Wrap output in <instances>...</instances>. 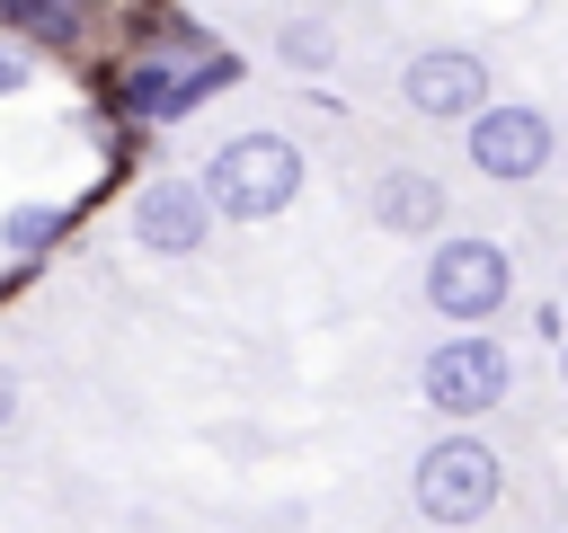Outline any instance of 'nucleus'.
Segmentation results:
<instances>
[{
    "mask_svg": "<svg viewBox=\"0 0 568 533\" xmlns=\"http://www.w3.org/2000/svg\"><path fill=\"white\" fill-rule=\"evenodd\" d=\"M195 195H204V213H231V222L284 213V204L302 195V151H293V133H231V142L213 151V169L195 178Z\"/></svg>",
    "mask_w": 568,
    "mask_h": 533,
    "instance_id": "1",
    "label": "nucleus"
},
{
    "mask_svg": "<svg viewBox=\"0 0 568 533\" xmlns=\"http://www.w3.org/2000/svg\"><path fill=\"white\" fill-rule=\"evenodd\" d=\"M124 98H133L142 115H169V71H160V62H142V71L124 80Z\"/></svg>",
    "mask_w": 568,
    "mask_h": 533,
    "instance_id": "12",
    "label": "nucleus"
},
{
    "mask_svg": "<svg viewBox=\"0 0 568 533\" xmlns=\"http://www.w3.org/2000/svg\"><path fill=\"white\" fill-rule=\"evenodd\" d=\"M506 293H515V266H506L497 240H444V249L426 258V302H435L444 320H488Z\"/></svg>",
    "mask_w": 568,
    "mask_h": 533,
    "instance_id": "4",
    "label": "nucleus"
},
{
    "mask_svg": "<svg viewBox=\"0 0 568 533\" xmlns=\"http://www.w3.org/2000/svg\"><path fill=\"white\" fill-rule=\"evenodd\" d=\"M0 27H27V36H44V44H71V36H80V9H44V0H9V9H0Z\"/></svg>",
    "mask_w": 568,
    "mask_h": 533,
    "instance_id": "10",
    "label": "nucleus"
},
{
    "mask_svg": "<svg viewBox=\"0 0 568 533\" xmlns=\"http://www.w3.org/2000/svg\"><path fill=\"white\" fill-rule=\"evenodd\" d=\"M62 222H71V204H9V213H0V249L36 258L44 240H62Z\"/></svg>",
    "mask_w": 568,
    "mask_h": 533,
    "instance_id": "9",
    "label": "nucleus"
},
{
    "mask_svg": "<svg viewBox=\"0 0 568 533\" xmlns=\"http://www.w3.org/2000/svg\"><path fill=\"white\" fill-rule=\"evenodd\" d=\"M0 89H27V62L18 53H0Z\"/></svg>",
    "mask_w": 568,
    "mask_h": 533,
    "instance_id": "15",
    "label": "nucleus"
},
{
    "mask_svg": "<svg viewBox=\"0 0 568 533\" xmlns=\"http://www.w3.org/2000/svg\"><path fill=\"white\" fill-rule=\"evenodd\" d=\"M284 53L320 62V53H328V27H320V18H293V27H284Z\"/></svg>",
    "mask_w": 568,
    "mask_h": 533,
    "instance_id": "13",
    "label": "nucleus"
},
{
    "mask_svg": "<svg viewBox=\"0 0 568 533\" xmlns=\"http://www.w3.org/2000/svg\"><path fill=\"white\" fill-rule=\"evenodd\" d=\"M231 80H240V62H231V53H204L186 80H169V115H186L195 98H213V89H231Z\"/></svg>",
    "mask_w": 568,
    "mask_h": 533,
    "instance_id": "11",
    "label": "nucleus"
},
{
    "mask_svg": "<svg viewBox=\"0 0 568 533\" xmlns=\"http://www.w3.org/2000/svg\"><path fill=\"white\" fill-rule=\"evenodd\" d=\"M550 151H559V133H550V115L541 107H479L470 115V169L479 178H541L550 169Z\"/></svg>",
    "mask_w": 568,
    "mask_h": 533,
    "instance_id": "5",
    "label": "nucleus"
},
{
    "mask_svg": "<svg viewBox=\"0 0 568 533\" xmlns=\"http://www.w3.org/2000/svg\"><path fill=\"white\" fill-rule=\"evenodd\" d=\"M399 98L417 115H479L488 107V62L479 53H417L399 71Z\"/></svg>",
    "mask_w": 568,
    "mask_h": 533,
    "instance_id": "7",
    "label": "nucleus"
},
{
    "mask_svg": "<svg viewBox=\"0 0 568 533\" xmlns=\"http://www.w3.org/2000/svg\"><path fill=\"white\" fill-rule=\"evenodd\" d=\"M9 418H18V373L0 364V426H9Z\"/></svg>",
    "mask_w": 568,
    "mask_h": 533,
    "instance_id": "14",
    "label": "nucleus"
},
{
    "mask_svg": "<svg viewBox=\"0 0 568 533\" xmlns=\"http://www.w3.org/2000/svg\"><path fill=\"white\" fill-rule=\"evenodd\" d=\"M204 231H213V213H204L195 178H151V187H142L133 240H142L151 258H186V249H204Z\"/></svg>",
    "mask_w": 568,
    "mask_h": 533,
    "instance_id": "6",
    "label": "nucleus"
},
{
    "mask_svg": "<svg viewBox=\"0 0 568 533\" xmlns=\"http://www.w3.org/2000/svg\"><path fill=\"white\" fill-rule=\"evenodd\" d=\"M373 222L417 240V231H435V222H444V187H435L426 169H390V178L373 187Z\"/></svg>",
    "mask_w": 568,
    "mask_h": 533,
    "instance_id": "8",
    "label": "nucleus"
},
{
    "mask_svg": "<svg viewBox=\"0 0 568 533\" xmlns=\"http://www.w3.org/2000/svg\"><path fill=\"white\" fill-rule=\"evenodd\" d=\"M506 382H515V364H506V346L479 338V329H462V338H444V346L426 355V409H444V418H479V409H497Z\"/></svg>",
    "mask_w": 568,
    "mask_h": 533,
    "instance_id": "3",
    "label": "nucleus"
},
{
    "mask_svg": "<svg viewBox=\"0 0 568 533\" xmlns=\"http://www.w3.org/2000/svg\"><path fill=\"white\" fill-rule=\"evenodd\" d=\"M497 489H506V471H497V453H488L479 435H444V444H426V462H417V506H426L435 524H479V515L497 506Z\"/></svg>",
    "mask_w": 568,
    "mask_h": 533,
    "instance_id": "2",
    "label": "nucleus"
}]
</instances>
